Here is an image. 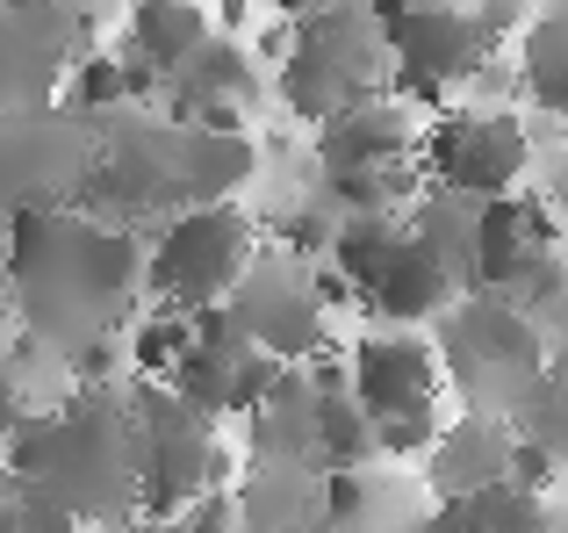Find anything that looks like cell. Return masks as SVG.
Returning a JSON list of instances; mask_svg holds the SVG:
<instances>
[{
  "mask_svg": "<svg viewBox=\"0 0 568 533\" xmlns=\"http://www.w3.org/2000/svg\"><path fill=\"white\" fill-rule=\"evenodd\" d=\"M0 8H58V0H0Z\"/></svg>",
  "mask_w": 568,
  "mask_h": 533,
  "instance_id": "37",
  "label": "cell"
},
{
  "mask_svg": "<svg viewBox=\"0 0 568 533\" xmlns=\"http://www.w3.org/2000/svg\"><path fill=\"white\" fill-rule=\"evenodd\" d=\"M504 419H511L518 440H540V447L568 469V375H561V368H540V375L511 396Z\"/></svg>",
  "mask_w": 568,
  "mask_h": 533,
  "instance_id": "21",
  "label": "cell"
},
{
  "mask_svg": "<svg viewBox=\"0 0 568 533\" xmlns=\"http://www.w3.org/2000/svg\"><path fill=\"white\" fill-rule=\"evenodd\" d=\"M396 245H403V224H396V217H338L324 266H338V274L353 281V295H361L367 281L388 266V253H396Z\"/></svg>",
  "mask_w": 568,
  "mask_h": 533,
  "instance_id": "22",
  "label": "cell"
},
{
  "mask_svg": "<svg viewBox=\"0 0 568 533\" xmlns=\"http://www.w3.org/2000/svg\"><path fill=\"white\" fill-rule=\"evenodd\" d=\"M0 533H22V520H14V491L0 497Z\"/></svg>",
  "mask_w": 568,
  "mask_h": 533,
  "instance_id": "36",
  "label": "cell"
},
{
  "mask_svg": "<svg viewBox=\"0 0 568 533\" xmlns=\"http://www.w3.org/2000/svg\"><path fill=\"white\" fill-rule=\"evenodd\" d=\"M252 167H260V152H252V138L237 130V138H216V130H181V202H231L237 188L252 181Z\"/></svg>",
  "mask_w": 568,
  "mask_h": 533,
  "instance_id": "18",
  "label": "cell"
},
{
  "mask_svg": "<svg viewBox=\"0 0 568 533\" xmlns=\"http://www.w3.org/2000/svg\"><path fill=\"white\" fill-rule=\"evenodd\" d=\"M439 8H483V0H439Z\"/></svg>",
  "mask_w": 568,
  "mask_h": 533,
  "instance_id": "38",
  "label": "cell"
},
{
  "mask_svg": "<svg viewBox=\"0 0 568 533\" xmlns=\"http://www.w3.org/2000/svg\"><path fill=\"white\" fill-rule=\"evenodd\" d=\"M547 253H561V224L547 195H489L475 210V289L511 295Z\"/></svg>",
  "mask_w": 568,
  "mask_h": 533,
  "instance_id": "11",
  "label": "cell"
},
{
  "mask_svg": "<svg viewBox=\"0 0 568 533\" xmlns=\"http://www.w3.org/2000/svg\"><path fill=\"white\" fill-rule=\"evenodd\" d=\"M382 51L396 58V87L417 109H446V87L475 80L489 66V43L468 8H439V0H410L396 22L382 29Z\"/></svg>",
  "mask_w": 568,
  "mask_h": 533,
  "instance_id": "9",
  "label": "cell"
},
{
  "mask_svg": "<svg viewBox=\"0 0 568 533\" xmlns=\"http://www.w3.org/2000/svg\"><path fill=\"white\" fill-rule=\"evenodd\" d=\"M260 8H274V14H295V22H303V14L317 8V0H260Z\"/></svg>",
  "mask_w": 568,
  "mask_h": 533,
  "instance_id": "34",
  "label": "cell"
},
{
  "mask_svg": "<svg viewBox=\"0 0 568 533\" xmlns=\"http://www.w3.org/2000/svg\"><path fill=\"white\" fill-rule=\"evenodd\" d=\"M231 318L245 324L260 353H274L281 368H303L332 332V310L317 295V260H252L245 281L231 289Z\"/></svg>",
  "mask_w": 568,
  "mask_h": 533,
  "instance_id": "8",
  "label": "cell"
},
{
  "mask_svg": "<svg viewBox=\"0 0 568 533\" xmlns=\"http://www.w3.org/2000/svg\"><path fill=\"white\" fill-rule=\"evenodd\" d=\"M252 260H260L252 217L237 202H194L144 253V289H152L159 310H209V303H231V289L245 281Z\"/></svg>",
  "mask_w": 568,
  "mask_h": 533,
  "instance_id": "3",
  "label": "cell"
},
{
  "mask_svg": "<svg viewBox=\"0 0 568 533\" xmlns=\"http://www.w3.org/2000/svg\"><path fill=\"white\" fill-rule=\"evenodd\" d=\"M8 289L22 324L43 346L80 353L115 332L123 303L144 289V253L130 231L72 210H14L8 217Z\"/></svg>",
  "mask_w": 568,
  "mask_h": 533,
  "instance_id": "1",
  "label": "cell"
},
{
  "mask_svg": "<svg viewBox=\"0 0 568 533\" xmlns=\"http://www.w3.org/2000/svg\"><path fill=\"white\" fill-rule=\"evenodd\" d=\"M94 167L80 115L0 109V210H58Z\"/></svg>",
  "mask_w": 568,
  "mask_h": 533,
  "instance_id": "7",
  "label": "cell"
},
{
  "mask_svg": "<svg viewBox=\"0 0 568 533\" xmlns=\"http://www.w3.org/2000/svg\"><path fill=\"white\" fill-rule=\"evenodd\" d=\"M417 138H410V115L396 101L367 94L346 101L332 123H317V173H361V167H410Z\"/></svg>",
  "mask_w": 568,
  "mask_h": 533,
  "instance_id": "12",
  "label": "cell"
},
{
  "mask_svg": "<svg viewBox=\"0 0 568 533\" xmlns=\"http://www.w3.org/2000/svg\"><path fill=\"white\" fill-rule=\"evenodd\" d=\"M504 476H511V483H526V491H555L568 469H561L555 454L540 447V440H518V433H511V462H504Z\"/></svg>",
  "mask_w": 568,
  "mask_h": 533,
  "instance_id": "29",
  "label": "cell"
},
{
  "mask_svg": "<svg viewBox=\"0 0 568 533\" xmlns=\"http://www.w3.org/2000/svg\"><path fill=\"white\" fill-rule=\"evenodd\" d=\"M346 390L367 419H396V411L439 404V390H446L439 346L417 339V332H361L346 353Z\"/></svg>",
  "mask_w": 568,
  "mask_h": 533,
  "instance_id": "10",
  "label": "cell"
},
{
  "mask_svg": "<svg viewBox=\"0 0 568 533\" xmlns=\"http://www.w3.org/2000/svg\"><path fill=\"white\" fill-rule=\"evenodd\" d=\"M561 483H568V476H561Z\"/></svg>",
  "mask_w": 568,
  "mask_h": 533,
  "instance_id": "40",
  "label": "cell"
},
{
  "mask_svg": "<svg viewBox=\"0 0 568 533\" xmlns=\"http://www.w3.org/2000/svg\"><path fill=\"white\" fill-rule=\"evenodd\" d=\"M439 368L460 390H475V411H489V382H497L504 404H511L547 368V332H540V318H526L518 303H504V295H489V289H468L439 310Z\"/></svg>",
  "mask_w": 568,
  "mask_h": 533,
  "instance_id": "4",
  "label": "cell"
},
{
  "mask_svg": "<svg viewBox=\"0 0 568 533\" xmlns=\"http://www.w3.org/2000/svg\"><path fill=\"white\" fill-rule=\"evenodd\" d=\"M187 346H194V318L187 310H152V318L138 324V339H130V361H138L144 382H166Z\"/></svg>",
  "mask_w": 568,
  "mask_h": 533,
  "instance_id": "24",
  "label": "cell"
},
{
  "mask_svg": "<svg viewBox=\"0 0 568 533\" xmlns=\"http://www.w3.org/2000/svg\"><path fill=\"white\" fill-rule=\"evenodd\" d=\"M14 324V289H8V274H0V332Z\"/></svg>",
  "mask_w": 568,
  "mask_h": 533,
  "instance_id": "35",
  "label": "cell"
},
{
  "mask_svg": "<svg viewBox=\"0 0 568 533\" xmlns=\"http://www.w3.org/2000/svg\"><path fill=\"white\" fill-rule=\"evenodd\" d=\"M0 462L14 469V483H43V491H58L80 520H115V512H130L138 476H144L138 411L87 390L72 411L22 419L8 433V454H0Z\"/></svg>",
  "mask_w": 568,
  "mask_h": 533,
  "instance_id": "2",
  "label": "cell"
},
{
  "mask_svg": "<svg viewBox=\"0 0 568 533\" xmlns=\"http://www.w3.org/2000/svg\"><path fill=\"white\" fill-rule=\"evenodd\" d=\"M130 411H138V454H144V476H138L144 512L152 520H181L202 491H216V469H223L209 411H194L166 382H144Z\"/></svg>",
  "mask_w": 568,
  "mask_h": 533,
  "instance_id": "5",
  "label": "cell"
},
{
  "mask_svg": "<svg viewBox=\"0 0 568 533\" xmlns=\"http://www.w3.org/2000/svg\"><path fill=\"white\" fill-rule=\"evenodd\" d=\"M58 80V8H0V101L37 109Z\"/></svg>",
  "mask_w": 568,
  "mask_h": 533,
  "instance_id": "15",
  "label": "cell"
},
{
  "mask_svg": "<svg viewBox=\"0 0 568 533\" xmlns=\"http://www.w3.org/2000/svg\"><path fill=\"white\" fill-rule=\"evenodd\" d=\"M130 101V72H123V58H80L72 66V80H65V115H109V109H123Z\"/></svg>",
  "mask_w": 568,
  "mask_h": 533,
  "instance_id": "26",
  "label": "cell"
},
{
  "mask_svg": "<svg viewBox=\"0 0 568 533\" xmlns=\"http://www.w3.org/2000/svg\"><path fill=\"white\" fill-rule=\"evenodd\" d=\"M526 94H532V109H547V115H568V66H561V72H547V80H532Z\"/></svg>",
  "mask_w": 568,
  "mask_h": 533,
  "instance_id": "31",
  "label": "cell"
},
{
  "mask_svg": "<svg viewBox=\"0 0 568 533\" xmlns=\"http://www.w3.org/2000/svg\"><path fill=\"white\" fill-rule=\"evenodd\" d=\"M332 231H338L332 210H295V217H281V253L288 260H324L332 253Z\"/></svg>",
  "mask_w": 568,
  "mask_h": 533,
  "instance_id": "28",
  "label": "cell"
},
{
  "mask_svg": "<svg viewBox=\"0 0 568 533\" xmlns=\"http://www.w3.org/2000/svg\"><path fill=\"white\" fill-rule=\"evenodd\" d=\"M475 210H483L475 195H454V188H425L417 217L403 224L432 260L446 266V274L460 281V289H475Z\"/></svg>",
  "mask_w": 568,
  "mask_h": 533,
  "instance_id": "19",
  "label": "cell"
},
{
  "mask_svg": "<svg viewBox=\"0 0 568 533\" xmlns=\"http://www.w3.org/2000/svg\"><path fill=\"white\" fill-rule=\"evenodd\" d=\"M547 210H555V224H561V239H568V167L555 173V188H547Z\"/></svg>",
  "mask_w": 568,
  "mask_h": 533,
  "instance_id": "32",
  "label": "cell"
},
{
  "mask_svg": "<svg viewBox=\"0 0 568 533\" xmlns=\"http://www.w3.org/2000/svg\"><path fill=\"white\" fill-rule=\"evenodd\" d=\"M202 43H209V14L194 8V0H138V8H130L123 51L138 58V66H152L159 80H173Z\"/></svg>",
  "mask_w": 568,
  "mask_h": 533,
  "instance_id": "17",
  "label": "cell"
},
{
  "mask_svg": "<svg viewBox=\"0 0 568 533\" xmlns=\"http://www.w3.org/2000/svg\"><path fill=\"white\" fill-rule=\"evenodd\" d=\"M561 138H568V115H561Z\"/></svg>",
  "mask_w": 568,
  "mask_h": 533,
  "instance_id": "39",
  "label": "cell"
},
{
  "mask_svg": "<svg viewBox=\"0 0 568 533\" xmlns=\"http://www.w3.org/2000/svg\"><path fill=\"white\" fill-rule=\"evenodd\" d=\"M504 462H511V419L468 411V419L439 425V440H432V454H425V476H432L439 497H468V491H483V483H497Z\"/></svg>",
  "mask_w": 568,
  "mask_h": 533,
  "instance_id": "13",
  "label": "cell"
},
{
  "mask_svg": "<svg viewBox=\"0 0 568 533\" xmlns=\"http://www.w3.org/2000/svg\"><path fill=\"white\" fill-rule=\"evenodd\" d=\"M468 512H475L483 533H555V505H547V491H526V483H511V476L468 491Z\"/></svg>",
  "mask_w": 568,
  "mask_h": 533,
  "instance_id": "23",
  "label": "cell"
},
{
  "mask_svg": "<svg viewBox=\"0 0 568 533\" xmlns=\"http://www.w3.org/2000/svg\"><path fill=\"white\" fill-rule=\"evenodd\" d=\"M432 440H439V404H425V411H396V419H375V454H388V462L432 454Z\"/></svg>",
  "mask_w": 568,
  "mask_h": 533,
  "instance_id": "27",
  "label": "cell"
},
{
  "mask_svg": "<svg viewBox=\"0 0 568 533\" xmlns=\"http://www.w3.org/2000/svg\"><path fill=\"white\" fill-rule=\"evenodd\" d=\"M403 8H410V0H367V14H375V22H382V29H388V22H396V14H403Z\"/></svg>",
  "mask_w": 568,
  "mask_h": 533,
  "instance_id": "33",
  "label": "cell"
},
{
  "mask_svg": "<svg viewBox=\"0 0 568 533\" xmlns=\"http://www.w3.org/2000/svg\"><path fill=\"white\" fill-rule=\"evenodd\" d=\"M310 462H317L324 476L375 462V419L353 404V390H317V447H310Z\"/></svg>",
  "mask_w": 568,
  "mask_h": 533,
  "instance_id": "20",
  "label": "cell"
},
{
  "mask_svg": "<svg viewBox=\"0 0 568 533\" xmlns=\"http://www.w3.org/2000/svg\"><path fill=\"white\" fill-rule=\"evenodd\" d=\"M454 295H460V281L446 274V266L432 260L410 231H403V245L388 253V266L361 289V310H367V318H382V324H425V318H439Z\"/></svg>",
  "mask_w": 568,
  "mask_h": 533,
  "instance_id": "14",
  "label": "cell"
},
{
  "mask_svg": "<svg viewBox=\"0 0 568 533\" xmlns=\"http://www.w3.org/2000/svg\"><path fill=\"white\" fill-rule=\"evenodd\" d=\"M310 447H317V390L303 368H281L274 390L252 411V454L260 462H310Z\"/></svg>",
  "mask_w": 568,
  "mask_h": 533,
  "instance_id": "16",
  "label": "cell"
},
{
  "mask_svg": "<svg viewBox=\"0 0 568 533\" xmlns=\"http://www.w3.org/2000/svg\"><path fill=\"white\" fill-rule=\"evenodd\" d=\"M417 159H425L432 188H454V195H518L532 167V138L518 115H497V109H439L432 130L417 138Z\"/></svg>",
  "mask_w": 568,
  "mask_h": 533,
  "instance_id": "6",
  "label": "cell"
},
{
  "mask_svg": "<svg viewBox=\"0 0 568 533\" xmlns=\"http://www.w3.org/2000/svg\"><path fill=\"white\" fill-rule=\"evenodd\" d=\"M568 66V0H555V8H532L526 29H518V72L532 80H547V72Z\"/></svg>",
  "mask_w": 568,
  "mask_h": 533,
  "instance_id": "25",
  "label": "cell"
},
{
  "mask_svg": "<svg viewBox=\"0 0 568 533\" xmlns=\"http://www.w3.org/2000/svg\"><path fill=\"white\" fill-rule=\"evenodd\" d=\"M410 533H483V526H475L468 497H446V505H439V512H425V520H417Z\"/></svg>",
  "mask_w": 568,
  "mask_h": 533,
  "instance_id": "30",
  "label": "cell"
}]
</instances>
